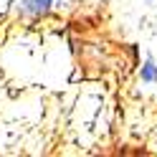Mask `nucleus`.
Here are the masks:
<instances>
[{
    "instance_id": "nucleus-1",
    "label": "nucleus",
    "mask_w": 157,
    "mask_h": 157,
    "mask_svg": "<svg viewBox=\"0 0 157 157\" xmlns=\"http://www.w3.org/2000/svg\"><path fill=\"white\" fill-rule=\"evenodd\" d=\"M56 0H21L18 5V15L25 18V21H38L53 10Z\"/></svg>"
},
{
    "instance_id": "nucleus-2",
    "label": "nucleus",
    "mask_w": 157,
    "mask_h": 157,
    "mask_svg": "<svg viewBox=\"0 0 157 157\" xmlns=\"http://www.w3.org/2000/svg\"><path fill=\"white\" fill-rule=\"evenodd\" d=\"M140 81L147 84V86L157 84V61H155L152 56H144V61L140 66Z\"/></svg>"
},
{
    "instance_id": "nucleus-3",
    "label": "nucleus",
    "mask_w": 157,
    "mask_h": 157,
    "mask_svg": "<svg viewBox=\"0 0 157 157\" xmlns=\"http://www.w3.org/2000/svg\"><path fill=\"white\" fill-rule=\"evenodd\" d=\"M150 3H157V0H150Z\"/></svg>"
}]
</instances>
